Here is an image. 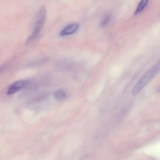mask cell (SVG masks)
Instances as JSON below:
<instances>
[{
    "label": "cell",
    "instance_id": "6da1fadb",
    "mask_svg": "<svg viewBox=\"0 0 160 160\" xmlns=\"http://www.w3.org/2000/svg\"><path fill=\"white\" fill-rule=\"evenodd\" d=\"M160 71V60L140 78L133 89L132 95H135L138 94L154 78Z\"/></svg>",
    "mask_w": 160,
    "mask_h": 160
},
{
    "label": "cell",
    "instance_id": "7a4b0ae2",
    "mask_svg": "<svg viewBox=\"0 0 160 160\" xmlns=\"http://www.w3.org/2000/svg\"><path fill=\"white\" fill-rule=\"evenodd\" d=\"M46 17V11L44 6H42L38 10L34 20L32 32L27 39L26 44H28L34 40L41 30Z\"/></svg>",
    "mask_w": 160,
    "mask_h": 160
},
{
    "label": "cell",
    "instance_id": "3957f363",
    "mask_svg": "<svg viewBox=\"0 0 160 160\" xmlns=\"http://www.w3.org/2000/svg\"><path fill=\"white\" fill-rule=\"evenodd\" d=\"M29 81L27 80H19L13 83L8 88L7 94L8 95L13 94L26 86Z\"/></svg>",
    "mask_w": 160,
    "mask_h": 160
},
{
    "label": "cell",
    "instance_id": "277c9868",
    "mask_svg": "<svg viewBox=\"0 0 160 160\" xmlns=\"http://www.w3.org/2000/svg\"><path fill=\"white\" fill-rule=\"evenodd\" d=\"M79 27V25L78 24H70L63 29L60 32V35L62 36L71 35L77 31Z\"/></svg>",
    "mask_w": 160,
    "mask_h": 160
},
{
    "label": "cell",
    "instance_id": "5b68a950",
    "mask_svg": "<svg viewBox=\"0 0 160 160\" xmlns=\"http://www.w3.org/2000/svg\"><path fill=\"white\" fill-rule=\"evenodd\" d=\"M55 99L58 101L65 100L67 97V94L62 90H58L55 91L54 94Z\"/></svg>",
    "mask_w": 160,
    "mask_h": 160
},
{
    "label": "cell",
    "instance_id": "8992f818",
    "mask_svg": "<svg viewBox=\"0 0 160 160\" xmlns=\"http://www.w3.org/2000/svg\"><path fill=\"white\" fill-rule=\"evenodd\" d=\"M149 0H142L140 1L136 11L134 12V15H136L141 12L148 4Z\"/></svg>",
    "mask_w": 160,
    "mask_h": 160
},
{
    "label": "cell",
    "instance_id": "52a82bcc",
    "mask_svg": "<svg viewBox=\"0 0 160 160\" xmlns=\"http://www.w3.org/2000/svg\"><path fill=\"white\" fill-rule=\"evenodd\" d=\"M111 20V16L108 15H106L102 19L101 23V25L102 27H104Z\"/></svg>",
    "mask_w": 160,
    "mask_h": 160
},
{
    "label": "cell",
    "instance_id": "ba28073f",
    "mask_svg": "<svg viewBox=\"0 0 160 160\" xmlns=\"http://www.w3.org/2000/svg\"><path fill=\"white\" fill-rule=\"evenodd\" d=\"M158 91L159 92H160V87H159L158 89Z\"/></svg>",
    "mask_w": 160,
    "mask_h": 160
}]
</instances>
